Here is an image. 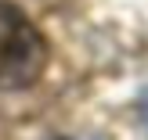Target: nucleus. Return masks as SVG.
I'll return each mask as SVG.
<instances>
[{"label": "nucleus", "mask_w": 148, "mask_h": 140, "mask_svg": "<svg viewBox=\"0 0 148 140\" xmlns=\"http://www.w3.org/2000/svg\"><path fill=\"white\" fill-rule=\"evenodd\" d=\"M47 68V40L22 7L0 0V90L33 86Z\"/></svg>", "instance_id": "nucleus-1"}, {"label": "nucleus", "mask_w": 148, "mask_h": 140, "mask_svg": "<svg viewBox=\"0 0 148 140\" xmlns=\"http://www.w3.org/2000/svg\"><path fill=\"white\" fill-rule=\"evenodd\" d=\"M145 122H148V93H145Z\"/></svg>", "instance_id": "nucleus-2"}]
</instances>
